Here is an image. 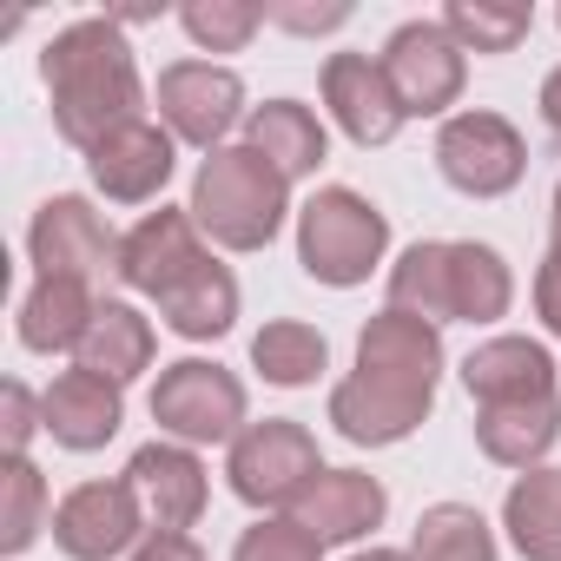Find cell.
Masks as SVG:
<instances>
[{"mask_svg":"<svg viewBox=\"0 0 561 561\" xmlns=\"http://www.w3.org/2000/svg\"><path fill=\"white\" fill-rule=\"evenodd\" d=\"M436 383H443V331L383 305L357 331V370L331 390V430L357 449H390L430 423Z\"/></svg>","mask_w":561,"mask_h":561,"instance_id":"obj_1","label":"cell"},{"mask_svg":"<svg viewBox=\"0 0 561 561\" xmlns=\"http://www.w3.org/2000/svg\"><path fill=\"white\" fill-rule=\"evenodd\" d=\"M41 87L54 106V133L80 152H93L106 133L146 119V80L133 60V41L113 14H87L60 27L41 54Z\"/></svg>","mask_w":561,"mask_h":561,"instance_id":"obj_2","label":"cell"},{"mask_svg":"<svg viewBox=\"0 0 561 561\" xmlns=\"http://www.w3.org/2000/svg\"><path fill=\"white\" fill-rule=\"evenodd\" d=\"M185 211L218 251H264L291 218V179L238 139V146H218L198 159Z\"/></svg>","mask_w":561,"mask_h":561,"instance_id":"obj_3","label":"cell"},{"mask_svg":"<svg viewBox=\"0 0 561 561\" xmlns=\"http://www.w3.org/2000/svg\"><path fill=\"white\" fill-rule=\"evenodd\" d=\"M383 251H390V218L364 192L324 185V192L305 198V211H298V264H305V277H318L331 291H351L383 264Z\"/></svg>","mask_w":561,"mask_h":561,"instance_id":"obj_4","label":"cell"},{"mask_svg":"<svg viewBox=\"0 0 561 561\" xmlns=\"http://www.w3.org/2000/svg\"><path fill=\"white\" fill-rule=\"evenodd\" d=\"M152 423L159 436L185 443V449H205V443H238L251 430L244 416V383L211 364V357H179L159 370L152 383Z\"/></svg>","mask_w":561,"mask_h":561,"instance_id":"obj_5","label":"cell"},{"mask_svg":"<svg viewBox=\"0 0 561 561\" xmlns=\"http://www.w3.org/2000/svg\"><path fill=\"white\" fill-rule=\"evenodd\" d=\"M225 476H231V495L251 502V508H291L318 476H324V456H318V436L291 416H264L251 423L231 456H225Z\"/></svg>","mask_w":561,"mask_h":561,"instance_id":"obj_6","label":"cell"},{"mask_svg":"<svg viewBox=\"0 0 561 561\" xmlns=\"http://www.w3.org/2000/svg\"><path fill=\"white\" fill-rule=\"evenodd\" d=\"M403 119H443L456 100H462V80H469V54L456 47V34L443 21H403L383 54H377Z\"/></svg>","mask_w":561,"mask_h":561,"instance_id":"obj_7","label":"cell"},{"mask_svg":"<svg viewBox=\"0 0 561 561\" xmlns=\"http://www.w3.org/2000/svg\"><path fill=\"white\" fill-rule=\"evenodd\" d=\"M436 172H443L462 198H502V192L522 185L528 146H522V133H515L502 113L469 106V113H449V119H443V133H436Z\"/></svg>","mask_w":561,"mask_h":561,"instance_id":"obj_8","label":"cell"},{"mask_svg":"<svg viewBox=\"0 0 561 561\" xmlns=\"http://www.w3.org/2000/svg\"><path fill=\"white\" fill-rule=\"evenodd\" d=\"M152 100H159V126L172 139H185V146H198V152H218L231 139V126L251 119L244 80L231 67H218V60H172L159 73Z\"/></svg>","mask_w":561,"mask_h":561,"instance_id":"obj_9","label":"cell"},{"mask_svg":"<svg viewBox=\"0 0 561 561\" xmlns=\"http://www.w3.org/2000/svg\"><path fill=\"white\" fill-rule=\"evenodd\" d=\"M146 535H152V522H146V508H139V495H133L126 476H113V482H80V489H67L60 508H54V548H60L67 561H119V554H133Z\"/></svg>","mask_w":561,"mask_h":561,"instance_id":"obj_10","label":"cell"},{"mask_svg":"<svg viewBox=\"0 0 561 561\" xmlns=\"http://www.w3.org/2000/svg\"><path fill=\"white\" fill-rule=\"evenodd\" d=\"M27 257H34V277H80V285H93L106 264H119V238L106 231L93 198L54 192L27 225Z\"/></svg>","mask_w":561,"mask_h":561,"instance_id":"obj_11","label":"cell"},{"mask_svg":"<svg viewBox=\"0 0 561 561\" xmlns=\"http://www.w3.org/2000/svg\"><path fill=\"white\" fill-rule=\"evenodd\" d=\"M126 482H133L139 508H146V522H152L159 535H185V528L205 515V502H211V476H205L198 449H185V443H172V436L133 449Z\"/></svg>","mask_w":561,"mask_h":561,"instance_id":"obj_12","label":"cell"},{"mask_svg":"<svg viewBox=\"0 0 561 561\" xmlns=\"http://www.w3.org/2000/svg\"><path fill=\"white\" fill-rule=\"evenodd\" d=\"M205 257V231L192 225V211L185 205H159V211H146L126 238H119V277H126V291H139V298H165L179 277L192 271Z\"/></svg>","mask_w":561,"mask_h":561,"instance_id":"obj_13","label":"cell"},{"mask_svg":"<svg viewBox=\"0 0 561 561\" xmlns=\"http://www.w3.org/2000/svg\"><path fill=\"white\" fill-rule=\"evenodd\" d=\"M172 165H179V139L152 119H133L119 133H106L93 152H87V172L93 185L113 198V205H146L172 185Z\"/></svg>","mask_w":561,"mask_h":561,"instance_id":"obj_14","label":"cell"},{"mask_svg":"<svg viewBox=\"0 0 561 561\" xmlns=\"http://www.w3.org/2000/svg\"><path fill=\"white\" fill-rule=\"evenodd\" d=\"M318 87H324V106H331V119L344 126L351 146L370 152V146H390L403 133V106H397V93H390V80L370 54H331Z\"/></svg>","mask_w":561,"mask_h":561,"instance_id":"obj_15","label":"cell"},{"mask_svg":"<svg viewBox=\"0 0 561 561\" xmlns=\"http://www.w3.org/2000/svg\"><path fill=\"white\" fill-rule=\"evenodd\" d=\"M462 390L476 397V410L535 403V397H561V370L541 337H489L462 357Z\"/></svg>","mask_w":561,"mask_h":561,"instance_id":"obj_16","label":"cell"},{"mask_svg":"<svg viewBox=\"0 0 561 561\" xmlns=\"http://www.w3.org/2000/svg\"><path fill=\"white\" fill-rule=\"evenodd\" d=\"M41 410H47V436H54L60 449L93 456V449H106V443L119 436V423H126V390L73 364V370H60V377L41 390Z\"/></svg>","mask_w":561,"mask_h":561,"instance_id":"obj_17","label":"cell"},{"mask_svg":"<svg viewBox=\"0 0 561 561\" xmlns=\"http://www.w3.org/2000/svg\"><path fill=\"white\" fill-rule=\"evenodd\" d=\"M285 515H291L298 528H311V535L331 548V541H364L370 528H383L390 495H383V482L364 476V469H324Z\"/></svg>","mask_w":561,"mask_h":561,"instance_id":"obj_18","label":"cell"},{"mask_svg":"<svg viewBox=\"0 0 561 561\" xmlns=\"http://www.w3.org/2000/svg\"><path fill=\"white\" fill-rule=\"evenodd\" d=\"M244 146L264 152L291 185L311 179V172L331 159V133H324V119H318L305 100H264V106H251V119H244Z\"/></svg>","mask_w":561,"mask_h":561,"instance_id":"obj_19","label":"cell"},{"mask_svg":"<svg viewBox=\"0 0 561 561\" xmlns=\"http://www.w3.org/2000/svg\"><path fill=\"white\" fill-rule=\"evenodd\" d=\"M554 443H561V397L476 410V449L502 469H541Z\"/></svg>","mask_w":561,"mask_h":561,"instance_id":"obj_20","label":"cell"},{"mask_svg":"<svg viewBox=\"0 0 561 561\" xmlns=\"http://www.w3.org/2000/svg\"><path fill=\"white\" fill-rule=\"evenodd\" d=\"M159 318H165V331H179L185 344H211V337H225L231 324H238V277H231V264H218L211 251L179 277V285L159 298Z\"/></svg>","mask_w":561,"mask_h":561,"instance_id":"obj_21","label":"cell"},{"mask_svg":"<svg viewBox=\"0 0 561 561\" xmlns=\"http://www.w3.org/2000/svg\"><path fill=\"white\" fill-rule=\"evenodd\" d=\"M152 351H159V337H152V318H139L133 305L106 298V305L93 311V324H87V337H80L73 364L126 390L133 377H146V370H152Z\"/></svg>","mask_w":561,"mask_h":561,"instance_id":"obj_22","label":"cell"},{"mask_svg":"<svg viewBox=\"0 0 561 561\" xmlns=\"http://www.w3.org/2000/svg\"><path fill=\"white\" fill-rule=\"evenodd\" d=\"M93 311H100V298H93V285H80V277H34V291L21 298V344L41 351V357L80 351Z\"/></svg>","mask_w":561,"mask_h":561,"instance_id":"obj_23","label":"cell"},{"mask_svg":"<svg viewBox=\"0 0 561 561\" xmlns=\"http://www.w3.org/2000/svg\"><path fill=\"white\" fill-rule=\"evenodd\" d=\"M502 528L522 561H561V469H522L502 495Z\"/></svg>","mask_w":561,"mask_h":561,"instance_id":"obj_24","label":"cell"},{"mask_svg":"<svg viewBox=\"0 0 561 561\" xmlns=\"http://www.w3.org/2000/svg\"><path fill=\"white\" fill-rule=\"evenodd\" d=\"M449 298H456V324H495L515 305V271L495 244L476 238H449Z\"/></svg>","mask_w":561,"mask_h":561,"instance_id":"obj_25","label":"cell"},{"mask_svg":"<svg viewBox=\"0 0 561 561\" xmlns=\"http://www.w3.org/2000/svg\"><path fill=\"white\" fill-rule=\"evenodd\" d=\"M390 311H410L423 324H456V298H449V238H416L397 264H390Z\"/></svg>","mask_w":561,"mask_h":561,"instance_id":"obj_26","label":"cell"},{"mask_svg":"<svg viewBox=\"0 0 561 561\" xmlns=\"http://www.w3.org/2000/svg\"><path fill=\"white\" fill-rule=\"evenodd\" d=\"M251 364H257V377L277 383V390H305V383H318V377L331 370V344H324L318 324L271 318V324L251 337Z\"/></svg>","mask_w":561,"mask_h":561,"instance_id":"obj_27","label":"cell"},{"mask_svg":"<svg viewBox=\"0 0 561 561\" xmlns=\"http://www.w3.org/2000/svg\"><path fill=\"white\" fill-rule=\"evenodd\" d=\"M410 561H495V528L469 502H436L416 515Z\"/></svg>","mask_w":561,"mask_h":561,"instance_id":"obj_28","label":"cell"},{"mask_svg":"<svg viewBox=\"0 0 561 561\" xmlns=\"http://www.w3.org/2000/svg\"><path fill=\"white\" fill-rule=\"evenodd\" d=\"M443 27L456 34L462 54H515L535 27V8H522V0H449Z\"/></svg>","mask_w":561,"mask_h":561,"instance_id":"obj_29","label":"cell"},{"mask_svg":"<svg viewBox=\"0 0 561 561\" xmlns=\"http://www.w3.org/2000/svg\"><path fill=\"white\" fill-rule=\"evenodd\" d=\"M47 528V476L34 456H8L0 469V554H27Z\"/></svg>","mask_w":561,"mask_h":561,"instance_id":"obj_30","label":"cell"},{"mask_svg":"<svg viewBox=\"0 0 561 561\" xmlns=\"http://www.w3.org/2000/svg\"><path fill=\"white\" fill-rule=\"evenodd\" d=\"M179 27H185V41L198 54H244L251 34L264 27V8L257 0H185Z\"/></svg>","mask_w":561,"mask_h":561,"instance_id":"obj_31","label":"cell"},{"mask_svg":"<svg viewBox=\"0 0 561 561\" xmlns=\"http://www.w3.org/2000/svg\"><path fill=\"white\" fill-rule=\"evenodd\" d=\"M231 561H324V541H318L311 528H298L291 515H257V522L238 535Z\"/></svg>","mask_w":561,"mask_h":561,"instance_id":"obj_32","label":"cell"},{"mask_svg":"<svg viewBox=\"0 0 561 561\" xmlns=\"http://www.w3.org/2000/svg\"><path fill=\"white\" fill-rule=\"evenodd\" d=\"M264 21L285 27V34H298V41H318V34L351 27V0H271Z\"/></svg>","mask_w":561,"mask_h":561,"instance_id":"obj_33","label":"cell"},{"mask_svg":"<svg viewBox=\"0 0 561 561\" xmlns=\"http://www.w3.org/2000/svg\"><path fill=\"white\" fill-rule=\"evenodd\" d=\"M47 430V410H41V397L21 383V377H8L0 383V443H8V456H27V443Z\"/></svg>","mask_w":561,"mask_h":561,"instance_id":"obj_34","label":"cell"},{"mask_svg":"<svg viewBox=\"0 0 561 561\" xmlns=\"http://www.w3.org/2000/svg\"><path fill=\"white\" fill-rule=\"evenodd\" d=\"M535 318L561 337V185H554V218H548V257L535 271Z\"/></svg>","mask_w":561,"mask_h":561,"instance_id":"obj_35","label":"cell"},{"mask_svg":"<svg viewBox=\"0 0 561 561\" xmlns=\"http://www.w3.org/2000/svg\"><path fill=\"white\" fill-rule=\"evenodd\" d=\"M133 561H211V554H205L192 535H159V528H152V535L133 548Z\"/></svg>","mask_w":561,"mask_h":561,"instance_id":"obj_36","label":"cell"},{"mask_svg":"<svg viewBox=\"0 0 561 561\" xmlns=\"http://www.w3.org/2000/svg\"><path fill=\"white\" fill-rule=\"evenodd\" d=\"M541 119H548V133L561 139V67L541 80Z\"/></svg>","mask_w":561,"mask_h":561,"instance_id":"obj_37","label":"cell"},{"mask_svg":"<svg viewBox=\"0 0 561 561\" xmlns=\"http://www.w3.org/2000/svg\"><path fill=\"white\" fill-rule=\"evenodd\" d=\"M351 561H410V548H357Z\"/></svg>","mask_w":561,"mask_h":561,"instance_id":"obj_38","label":"cell"},{"mask_svg":"<svg viewBox=\"0 0 561 561\" xmlns=\"http://www.w3.org/2000/svg\"><path fill=\"white\" fill-rule=\"evenodd\" d=\"M554 27H561V8H554Z\"/></svg>","mask_w":561,"mask_h":561,"instance_id":"obj_39","label":"cell"}]
</instances>
